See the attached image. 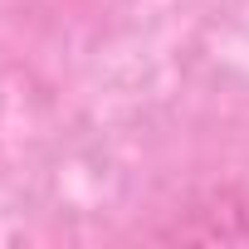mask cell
Masks as SVG:
<instances>
[{"mask_svg":"<svg viewBox=\"0 0 249 249\" xmlns=\"http://www.w3.org/2000/svg\"><path fill=\"white\" fill-rule=\"evenodd\" d=\"M161 239H200V244H249V186H215L161 230Z\"/></svg>","mask_w":249,"mask_h":249,"instance_id":"obj_1","label":"cell"}]
</instances>
